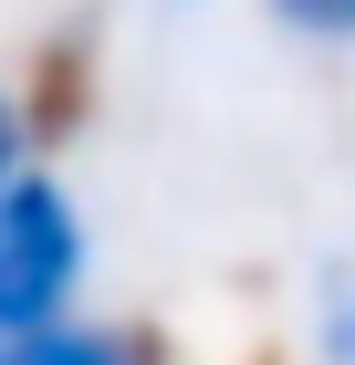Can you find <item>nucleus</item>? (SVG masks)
<instances>
[{
  "mask_svg": "<svg viewBox=\"0 0 355 365\" xmlns=\"http://www.w3.org/2000/svg\"><path fill=\"white\" fill-rule=\"evenodd\" d=\"M84 272V230H74V198L53 178H11L0 188V344L11 334H42L63 313Z\"/></svg>",
  "mask_w": 355,
  "mask_h": 365,
  "instance_id": "obj_1",
  "label": "nucleus"
},
{
  "mask_svg": "<svg viewBox=\"0 0 355 365\" xmlns=\"http://www.w3.org/2000/svg\"><path fill=\"white\" fill-rule=\"evenodd\" d=\"M0 365H136V355H126L115 334H53V324H42V334L0 344Z\"/></svg>",
  "mask_w": 355,
  "mask_h": 365,
  "instance_id": "obj_2",
  "label": "nucleus"
},
{
  "mask_svg": "<svg viewBox=\"0 0 355 365\" xmlns=\"http://www.w3.org/2000/svg\"><path fill=\"white\" fill-rule=\"evenodd\" d=\"M11 178H21V115L0 105V188H11Z\"/></svg>",
  "mask_w": 355,
  "mask_h": 365,
  "instance_id": "obj_4",
  "label": "nucleus"
},
{
  "mask_svg": "<svg viewBox=\"0 0 355 365\" xmlns=\"http://www.w3.org/2000/svg\"><path fill=\"white\" fill-rule=\"evenodd\" d=\"M272 11H282L293 31H324V42H345V31H355V0H272Z\"/></svg>",
  "mask_w": 355,
  "mask_h": 365,
  "instance_id": "obj_3",
  "label": "nucleus"
}]
</instances>
